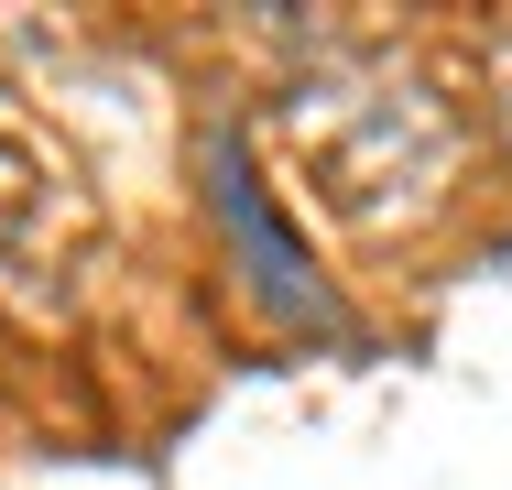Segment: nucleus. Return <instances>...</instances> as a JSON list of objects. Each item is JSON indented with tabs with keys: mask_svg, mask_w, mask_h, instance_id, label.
Returning <instances> with one entry per match:
<instances>
[{
	"mask_svg": "<svg viewBox=\"0 0 512 490\" xmlns=\"http://www.w3.org/2000/svg\"><path fill=\"white\" fill-rule=\"evenodd\" d=\"M218 218L240 229V251H251V284L262 305H284L295 327H327V294L306 284V251H295V229L262 207V175H251V153L240 142H218Z\"/></svg>",
	"mask_w": 512,
	"mask_h": 490,
	"instance_id": "f257e3e1",
	"label": "nucleus"
}]
</instances>
